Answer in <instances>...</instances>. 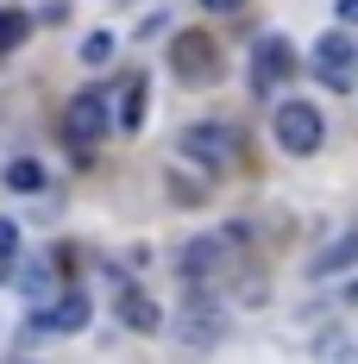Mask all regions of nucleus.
Returning a JSON list of instances; mask_svg holds the SVG:
<instances>
[{"label": "nucleus", "instance_id": "nucleus-1", "mask_svg": "<svg viewBox=\"0 0 358 364\" xmlns=\"http://www.w3.org/2000/svg\"><path fill=\"white\" fill-rule=\"evenodd\" d=\"M270 132H277V151H289V157H315L321 139H327V119H321L315 101H277Z\"/></svg>", "mask_w": 358, "mask_h": 364}, {"label": "nucleus", "instance_id": "nucleus-2", "mask_svg": "<svg viewBox=\"0 0 358 364\" xmlns=\"http://www.w3.org/2000/svg\"><path fill=\"white\" fill-rule=\"evenodd\" d=\"M107 126H113L107 95H75L70 107H63V145H70L75 157H95V145L107 139Z\"/></svg>", "mask_w": 358, "mask_h": 364}, {"label": "nucleus", "instance_id": "nucleus-3", "mask_svg": "<svg viewBox=\"0 0 358 364\" xmlns=\"http://www.w3.org/2000/svg\"><path fill=\"white\" fill-rule=\"evenodd\" d=\"M220 333H226V308H220V295H208L195 283V289L182 295V308H177V339L195 346V352H208Z\"/></svg>", "mask_w": 358, "mask_h": 364}, {"label": "nucleus", "instance_id": "nucleus-4", "mask_svg": "<svg viewBox=\"0 0 358 364\" xmlns=\"http://www.w3.org/2000/svg\"><path fill=\"white\" fill-rule=\"evenodd\" d=\"M170 70L182 75V82H220V44L208 32H177V44H170Z\"/></svg>", "mask_w": 358, "mask_h": 364}, {"label": "nucleus", "instance_id": "nucleus-5", "mask_svg": "<svg viewBox=\"0 0 358 364\" xmlns=\"http://www.w3.org/2000/svg\"><path fill=\"white\" fill-rule=\"evenodd\" d=\"M233 145H239V139H233V126H214V119H201V126H189V132H182V157H189V164H201V170H226V164H233Z\"/></svg>", "mask_w": 358, "mask_h": 364}, {"label": "nucleus", "instance_id": "nucleus-6", "mask_svg": "<svg viewBox=\"0 0 358 364\" xmlns=\"http://www.w3.org/2000/svg\"><path fill=\"white\" fill-rule=\"evenodd\" d=\"M352 63H358V44L346 32L315 38V75H321L327 88H352Z\"/></svg>", "mask_w": 358, "mask_h": 364}, {"label": "nucleus", "instance_id": "nucleus-7", "mask_svg": "<svg viewBox=\"0 0 358 364\" xmlns=\"http://www.w3.org/2000/svg\"><path fill=\"white\" fill-rule=\"evenodd\" d=\"M289 70H295L289 38H258V50H251V88L270 95V88H283V82H289Z\"/></svg>", "mask_w": 358, "mask_h": 364}, {"label": "nucleus", "instance_id": "nucleus-8", "mask_svg": "<svg viewBox=\"0 0 358 364\" xmlns=\"http://www.w3.org/2000/svg\"><path fill=\"white\" fill-rule=\"evenodd\" d=\"M88 327V295L70 289V295H51V308L32 314V333H82Z\"/></svg>", "mask_w": 358, "mask_h": 364}, {"label": "nucleus", "instance_id": "nucleus-9", "mask_svg": "<svg viewBox=\"0 0 358 364\" xmlns=\"http://www.w3.org/2000/svg\"><path fill=\"white\" fill-rule=\"evenodd\" d=\"M220 270H226V239H195V245L182 252V277H189V283H208Z\"/></svg>", "mask_w": 358, "mask_h": 364}, {"label": "nucleus", "instance_id": "nucleus-10", "mask_svg": "<svg viewBox=\"0 0 358 364\" xmlns=\"http://www.w3.org/2000/svg\"><path fill=\"white\" fill-rule=\"evenodd\" d=\"M120 321H126L132 333H157L164 327V314H157L151 295H139V289H120Z\"/></svg>", "mask_w": 358, "mask_h": 364}, {"label": "nucleus", "instance_id": "nucleus-11", "mask_svg": "<svg viewBox=\"0 0 358 364\" xmlns=\"http://www.w3.org/2000/svg\"><path fill=\"white\" fill-rule=\"evenodd\" d=\"M358 264V232H346V239H333L315 264H308V277H339V270H352Z\"/></svg>", "mask_w": 358, "mask_h": 364}, {"label": "nucleus", "instance_id": "nucleus-12", "mask_svg": "<svg viewBox=\"0 0 358 364\" xmlns=\"http://www.w3.org/2000/svg\"><path fill=\"white\" fill-rule=\"evenodd\" d=\"M144 119V75H126L120 88V126H139Z\"/></svg>", "mask_w": 358, "mask_h": 364}, {"label": "nucleus", "instance_id": "nucleus-13", "mask_svg": "<svg viewBox=\"0 0 358 364\" xmlns=\"http://www.w3.org/2000/svg\"><path fill=\"white\" fill-rule=\"evenodd\" d=\"M6 188H19V195H38V188H44V170H38L32 157H13V164H6Z\"/></svg>", "mask_w": 358, "mask_h": 364}, {"label": "nucleus", "instance_id": "nucleus-14", "mask_svg": "<svg viewBox=\"0 0 358 364\" xmlns=\"http://www.w3.org/2000/svg\"><path fill=\"white\" fill-rule=\"evenodd\" d=\"M26 32H32V19H26V13H13V6H0V57H6V50H19Z\"/></svg>", "mask_w": 358, "mask_h": 364}, {"label": "nucleus", "instance_id": "nucleus-15", "mask_svg": "<svg viewBox=\"0 0 358 364\" xmlns=\"http://www.w3.org/2000/svg\"><path fill=\"white\" fill-rule=\"evenodd\" d=\"M13 257H19V226L0 214V270H13Z\"/></svg>", "mask_w": 358, "mask_h": 364}, {"label": "nucleus", "instance_id": "nucleus-16", "mask_svg": "<svg viewBox=\"0 0 358 364\" xmlns=\"http://www.w3.org/2000/svg\"><path fill=\"white\" fill-rule=\"evenodd\" d=\"M113 57V38L107 32H88V44H82V63H107Z\"/></svg>", "mask_w": 358, "mask_h": 364}, {"label": "nucleus", "instance_id": "nucleus-17", "mask_svg": "<svg viewBox=\"0 0 358 364\" xmlns=\"http://www.w3.org/2000/svg\"><path fill=\"white\" fill-rule=\"evenodd\" d=\"M333 13H339V26H358V0H339Z\"/></svg>", "mask_w": 358, "mask_h": 364}, {"label": "nucleus", "instance_id": "nucleus-18", "mask_svg": "<svg viewBox=\"0 0 358 364\" xmlns=\"http://www.w3.org/2000/svg\"><path fill=\"white\" fill-rule=\"evenodd\" d=\"M201 6H208V13H239L246 0H201Z\"/></svg>", "mask_w": 358, "mask_h": 364}, {"label": "nucleus", "instance_id": "nucleus-19", "mask_svg": "<svg viewBox=\"0 0 358 364\" xmlns=\"http://www.w3.org/2000/svg\"><path fill=\"white\" fill-rule=\"evenodd\" d=\"M346 301H358V283H352V289H346Z\"/></svg>", "mask_w": 358, "mask_h": 364}]
</instances>
